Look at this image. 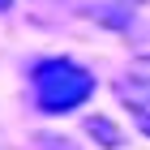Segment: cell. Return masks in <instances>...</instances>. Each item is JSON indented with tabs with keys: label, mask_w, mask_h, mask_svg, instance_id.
Masks as SVG:
<instances>
[{
	"label": "cell",
	"mask_w": 150,
	"mask_h": 150,
	"mask_svg": "<svg viewBox=\"0 0 150 150\" xmlns=\"http://www.w3.org/2000/svg\"><path fill=\"white\" fill-rule=\"evenodd\" d=\"M30 94H35V107L43 116H64L77 112L86 99L94 94V73L77 60L64 56H47L30 69Z\"/></svg>",
	"instance_id": "obj_1"
},
{
	"label": "cell",
	"mask_w": 150,
	"mask_h": 150,
	"mask_svg": "<svg viewBox=\"0 0 150 150\" xmlns=\"http://www.w3.org/2000/svg\"><path fill=\"white\" fill-rule=\"evenodd\" d=\"M9 4H13V0H0V13H4V9H9Z\"/></svg>",
	"instance_id": "obj_5"
},
{
	"label": "cell",
	"mask_w": 150,
	"mask_h": 150,
	"mask_svg": "<svg viewBox=\"0 0 150 150\" xmlns=\"http://www.w3.org/2000/svg\"><path fill=\"white\" fill-rule=\"evenodd\" d=\"M129 81L150 86V56H133V64H129Z\"/></svg>",
	"instance_id": "obj_3"
},
{
	"label": "cell",
	"mask_w": 150,
	"mask_h": 150,
	"mask_svg": "<svg viewBox=\"0 0 150 150\" xmlns=\"http://www.w3.org/2000/svg\"><path fill=\"white\" fill-rule=\"evenodd\" d=\"M86 133H90L94 142H103L107 150H120V142H125V137H120V129H116L107 116H90V120H86Z\"/></svg>",
	"instance_id": "obj_2"
},
{
	"label": "cell",
	"mask_w": 150,
	"mask_h": 150,
	"mask_svg": "<svg viewBox=\"0 0 150 150\" xmlns=\"http://www.w3.org/2000/svg\"><path fill=\"white\" fill-rule=\"evenodd\" d=\"M137 129H142V133L150 137V112H142V116H137Z\"/></svg>",
	"instance_id": "obj_4"
}]
</instances>
